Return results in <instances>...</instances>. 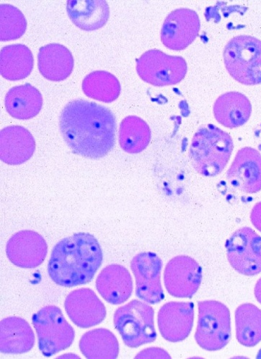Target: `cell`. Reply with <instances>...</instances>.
<instances>
[{"mask_svg": "<svg viewBox=\"0 0 261 359\" xmlns=\"http://www.w3.org/2000/svg\"><path fill=\"white\" fill-rule=\"evenodd\" d=\"M230 184L246 194L261 190V154L251 147L239 151L227 173Z\"/></svg>", "mask_w": 261, "mask_h": 359, "instance_id": "obj_16", "label": "cell"}, {"mask_svg": "<svg viewBox=\"0 0 261 359\" xmlns=\"http://www.w3.org/2000/svg\"><path fill=\"white\" fill-rule=\"evenodd\" d=\"M38 65L40 74L45 79L60 82L72 74L74 58L66 46L50 43L40 48Z\"/></svg>", "mask_w": 261, "mask_h": 359, "instance_id": "obj_20", "label": "cell"}, {"mask_svg": "<svg viewBox=\"0 0 261 359\" xmlns=\"http://www.w3.org/2000/svg\"><path fill=\"white\" fill-rule=\"evenodd\" d=\"M32 323L38 339V348L45 357H51L73 345L74 328L65 319L60 308L45 306L34 315Z\"/></svg>", "mask_w": 261, "mask_h": 359, "instance_id": "obj_6", "label": "cell"}, {"mask_svg": "<svg viewBox=\"0 0 261 359\" xmlns=\"http://www.w3.org/2000/svg\"><path fill=\"white\" fill-rule=\"evenodd\" d=\"M36 141L25 128L15 126L0 132V158L8 165H20L33 156Z\"/></svg>", "mask_w": 261, "mask_h": 359, "instance_id": "obj_17", "label": "cell"}, {"mask_svg": "<svg viewBox=\"0 0 261 359\" xmlns=\"http://www.w3.org/2000/svg\"><path fill=\"white\" fill-rule=\"evenodd\" d=\"M201 21L196 11L179 8L165 18L161 29V41L168 49L181 51L198 37Z\"/></svg>", "mask_w": 261, "mask_h": 359, "instance_id": "obj_12", "label": "cell"}, {"mask_svg": "<svg viewBox=\"0 0 261 359\" xmlns=\"http://www.w3.org/2000/svg\"><path fill=\"white\" fill-rule=\"evenodd\" d=\"M195 321L192 302H171L159 310L157 323L162 338L171 343L183 341L191 333Z\"/></svg>", "mask_w": 261, "mask_h": 359, "instance_id": "obj_14", "label": "cell"}, {"mask_svg": "<svg viewBox=\"0 0 261 359\" xmlns=\"http://www.w3.org/2000/svg\"><path fill=\"white\" fill-rule=\"evenodd\" d=\"M162 261L155 253L141 252L131 261L136 280V295L150 304L160 303L164 298L161 284Z\"/></svg>", "mask_w": 261, "mask_h": 359, "instance_id": "obj_11", "label": "cell"}, {"mask_svg": "<svg viewBox=\"0 0 261 359\" xmlns=\"http://www.w3.org/2000/svg\"><path fill=\"white\" fill-rule=\"evenodd\" d=\"M254 294L257 301L261 304V278L255 284Z\"/></svg>", "mask_w": 261, "mask_h": 359, "instance_id": "obj_33", "label": "cell"}, {"mask_svg": "<svg viewBox=\"0 0 261 359\" xmlns=\"http://www.w3.org/2000/svg\"><path fill=\"white\" fill-rule=\"evenodd\" d=\"M59 130L74 154L99 159L108 155L115 146L116 119L106 107L76 100L69 102L62 109Z\"/></svg>", "mask_w": 261, "mask_h": 359, "instance_id": "obj_1", "label": "cell"}, {"mask_svg": "<svg viewBox=\"0 0 261 359\" xmlns=\"http://www.w3.org/2000/svg\"><path fill=\"white\" fill-rule=\"evenodd\" d=\"M83 90L87 97L104 103H111L120 97V81L108 72H92L83 81Z\"/></svg>", "mask_w": 261, "mask_h": 359, "instance_id": "obj_28", "label": "cell"}, {"mask_svg": "<svg viewBox=\"0 0 261 359\" xmlns=\"http://www.w3.org/2000/svg\"><path fill=\"white\" fill-rule=\"evenodd\" d=\"M0 40H16L24 35L27 20L16 7L9 4L0 5Z\"/></svg>", "mask_w": 261, "mask_h": 359, "instance_id": "obj_29", "label": "cell"}, {"mask_svg": "<svg viewBox=\"0 0 261 359\" xmlns=\"http://www.w3.org/2000/svg\"><path fill=\"white\" fill-rule=\"evenodd\" d=\"M139 78L154 86H174L185 77L188 70L185 59L166 55L158 50H150L136 60Z\"/></svg>", "mask_w": 261, "mask_h": 359, "instance_id": "obj_8", "label": "cell"}, {"mask_svg": "<svg viewBox=\"0 0 261 359\" xmlns=\"http://www.w3.org/2000/svg\"><path fill=\"white\" fill-rule=\"evenodd\" d=\"M151 136L150 128L143 119L136 116H129L120 124L118 140L124 151L136 154L148 148Z\"/></svg>", "mask_w": 261, "mask_h": 359, "instance_id": "obj_27", "label": "cell"}, {"mask_svg": "<svg viewBox=\"0 0 261 359\" xmlns=\"http://www.w3.org/2000/svg\"><path fill=\"white\" fill-rule=\"evenodd\" d=\"M154 318L155 310L151 306L134 299L115 310L113 324L125 344L136 348L157 339Z\"/></svg>", "mask_w": 261, "mask_h": 359, "instance_id": "obj_5", "label": "cell"}, {"mask_svg": "<svg viewBox=\"0 0 261 359\" xmlns=\"http://www.w3.org/2000/svg\"><path fill=\"white\" fill-rule=\"evenodd\" d=\"M199 319L195 340L204 350L217 351L224 348L231 339V318L229 308L215 301L198 303Z\"/></svg>", "mask_w": 261, "mask_h": 359, "instance_id": "obj_7", "label": "cell"}, {"mask_svg": "<svg viewBox=\"0 0 261 359\" xmlns=\"http://www.w3.org/2000/svg\"><path fill=\"white\" fill-rule=\"evenodd\" d=\"M202 278L203 271L199 263L186 255L171 259L164 271L166 290L176 298H192L198 292Z\"/></svg>", "mask_w": 261, "mask_h": 359, "instance_id": "obj_10", "label": "cell"}, {"mask_svg": "<svg viewBox=\"0 0 261 359\" xmlns=\"http://www.w3.org/2000/svg\"><path fill=\"white\" fill-rule=\"evenodd\" d=\"M35 334L29 323L19 317H9L0 322V352L22 354L35 345Z\"/></svg>", "mask_w": 261, "mask_h": 359, "instance_id": "obj_21", "label": "cell"}, {"mask_svg": "<svg viewBox=\"0 0 261 359\" xmlns=\"http://www.w3.org/2000/svg\"><path fill=\"white\" fill-rule=\"evenodd\" d=\"M103 259L97 238L80 232L64 238L54 247L47 270L57 285L72 288L91 282Z\"/></svg>", "mask_w": 261, "mask_h": 359, "instance_id": "obj_2", "label": "cell"}, {"mask_svg": "<svg viewBox=\"0 0 261 359\" xmlns=\"http://www.w3.org/2000/svg\"><path fill=\"white\" fill-rule=\"evenodd\" d=\"M254 136L259 151L261 154V123L254 130Z\"/></svg>", "mask_w": 261, "mask_h": 359, "instance_id": "obj_32", "label": "cell"}, {"mask_svg": "<svg viewBox=\"0 0 261 359\" xmlns=\"http://www.w3.org/2000/svg\"><path fill=\"white\" fill-rule=\"evenodd\" d=\"M233 149L232 138L227 132L212 124L203 125L193 137L189 158L198 174L213 177L224 171Z\"/></svg>", "mask_w": 261, "mask_h": 359, "instance_id": "obj_3", "label": "cell"}, {"mask_svg": "<svg viewBox=\"0 0 261 359\" xmlns=\"http://www.w3.org/2000/svg\"><path fill=\"white\" fill-rule=\"evenodd\" d=\"M66 11L75 25L86 32L102 28L110 16L109 6L104 0H69L66 4Z\"/></svg>", "mask_w": 261, "mask_h": 359, "instance_id": "obj_22", "label": "cell"}, {"mask_svg": "<svg viewBox=\"0 0 261 359\" xmlns=\"http://www.w3.org/2000/svg\"><path fill=\"white\" fill-rule=\"evenodd\" d=\"M79 347L89 359H115L120 353V344L115 334L106 328L85 332L80 339Z\"/></svg>", "mask_w": 261, "mask_h": 359, "instance_id": "obj_25", "label": "cell"}, {"mask_svg": "<svg viewBox=\"0 0 261 359\" xmlns=\"http://www.w3.org/2000/svg\"><path fill=\"white\" fill-rule=\"evenodd\" d=\"M256 358H261V349L259 351Z\"/></svg>", "mask_w": 261, "mask_h": 359, "instance_id": "obj_35", "label": "cell"}, {"mask_svg": "<svg viewBox=\"0 0 261 359\" xmlns=\"http://www.w3.org/2000/svg\"><path fill=\"white\" fill-rule=\"evenodd\" d=\"M64 357H75V358H80L78 355H62V356H59V358H64Z\"/></svg>", "mask_w": 261, "mask_h": 359, "instance_id": "obj_34", "label": "cell"}, {"mask_svg": "<svg viewBox=\"0 0 261 359\" xmlns=\"http://www.w3.org/2000/svg\"><path fill=\"white\" fill-rule=\"evenodd\" d=\"M230 264L237 273L255 276L261 273V236L249 227L236 230L225 244Z\"/></svg>", "mask_w": 261, "mask_h": 359, "instance_id": "obj_9", "label": "cell"}, {"mask_svg": "<svg viewBox=\"0 0 261 359\" xmlns=\"http://www.w3.org/2000/svg\"><path fill=\"white\" fill-rule=\"evenodd\" d=\"M5 106L8 114L20 121L36 116L43 107L40 91L30 83L15 86L6 95Z\"/></svg>", "mask_w": 261, "mask_h": 359, "instance_id": "obj_23", "label": "cell"}, {"mask_svg": "<svg viewBox=\"0 0 261 359\" xmlns=\"http://www.w3.org/2000/svg\"><path fill=\"white\" fill-rule=\"evenodd\" d=\"M136 358H171L169 353L160 348L153 347L139 352Z\"/></svg>", "mask_w": 261, "mask_h": 359, "instance_id": "obj_30", "label": "cell"}, {"mask_svg": "<svg viewBox=\"0 0 261 359\" xmlns=\"http://www.w3.org/2000/svg\"><path fill=\"white\" fill-rule=\"evenodd\" d=\"M216 121L229 129L246 125L251 116L252 105L244 94L231 91L220 95L213 107Z\"/></svg>", "mask_w": 261, "mask_h": 359, "instance_id": "obj_19", "label": "cell"}, {"mask_svg": "<svg viewBox=\"0 0 261 359\" xmlns=\"http://www.w3.org/2000/svg\"><path fill=\"white\" fill-rule=\"evenodd\" d=\"M48 245L44 238L31 230H23L15 233L6 245V255L15 266L32 269L44 262Z\"/></svg>", "mask_w": 261, "mask_h": 359, "instance_id": "obj_13", "label": "cell"}, {"mask_svg": "<svg viewBox=\"0 0 261 359\" xmlns=\"http://www.w3.org/2000/svg\"><path fill=\"white\" fill-rule=\"evenodd\" d=\"M236 339L241 345L251 348L261 341V310L250 303L237 307L234 313Z\"/></svg>", "mask_w": 261, "mask_h": 359, "instance_id": "obj_26", "label": "cell"}, {"mask_svg": "<svg viewBox=\"0 0 261 359\" xmlns=\"http://www.w3.org/2000/svg\"><path fill=\"white\" fill-rule=\"evenodd\" d=\"M64 308L69 319L80 328L101 324L107 314L104 304L88 288L70 292L65 299Z\"/></svg>", "mask_w": 261, "mask_h": 359, "instance_id": "obj_15", "label": "cell"}, {"mask_svg": "<svg viewBox=\"0 0 261 359\" xmlns=\"http://www.w3.org/2000/svg\"><path fill=\"white\" fill-rule=\"evenodd\" d=\"M34 55L24 44H12L0 53V72L6 80L16 81L29 77L34 69Z\"/></svg>", "mask_w": 261, "mask_h": 359, "instance_id": "obj_24", "label": "cell"}, {"mask_svg": "<svg viewBox=\"0 0 261 359\" xmlns=\"http://www.w3.org/2000/svg\"><path fill=\"white\" fill-rule=\"evenodd\" d=\"M252 224L261 232V202L256 203L251 213Z\"/></svg>", "mask_w": 261, "mask_h": 359, "instance_id": "obj_31", "label": "cell"}, {"mask_svg": "<svg viewBox=\"0 0 261 359\" xmlns=\"http://www.w3.org/2000/svg\"><path fill=\"white\" fill-rule=\"evenodd\" d=\"M223 57L229 74L246 86L261 84V41L248 36H237L226 44Z\"/></svg>", "mask_w": 261, "mask_h": 359, "instance_id": "obj_4", "label": "cell"}, {"mask_svg": "<svg viewBox=\"0 0 261 359\" xmlns=\"http://www.w3.org/2000/svg\"><path fill=\"white\" fill-rule=\"evenodd\" d=\"M97 289L108 303L113 305L124 304L131 297L133 292L131 274L123 266L109 265L99 275Z\"/></svg>", "mask_w": 261, "mask_h": 359, "instance_id": "obj_18", "label": "cell"}]
</instances>
